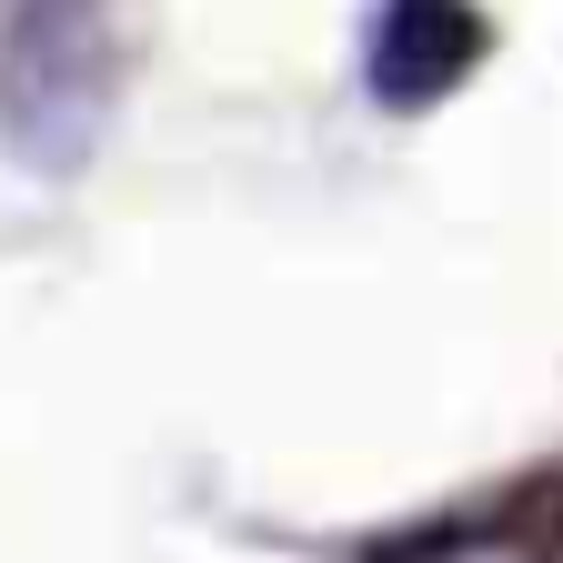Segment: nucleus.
<instances>
[{
	"mask_svg": "<svg viewBox=\"0 0 563 563\" xmlns=\"http://www.w3.org/2000/svg\"><path fill=\"white\" fill-rule=\"evenodd\" d=\"M383 563H553V553H533L523 533H433V543L383 553Z\"/></svg>",
	"mask_w": 563,
	"mask_h": 563,
	"instance_id": "obj_3",
	"label": "nucleus"
},
{
	"mask_svg": "<svg viewBox=\"0 0 563 563\" xmlns=\"http://www.w3.org/2000/svg\"><path fill=\"white\" fill-rule=\"evenodd\" d=\"M473 51H483V31L463 0H393L383 41H373V81H383V101H433L473 70Z\"/></svg>",
	"mask_w": 563,
	"mask_h": 563,
	"instance_id": "obj_2",
	"label": "nucleus"
},
{
	"mask_svg": "<svg viewBox=\"0 0 563 563\" xmlns=\"http://www.w3.org/2000/svg\"><path fill=\"white\" fill-rule=\"evenodd\" d=\"M121 111L111 0H21L0 21V141L31 172H81Z\"/></svg>",
	"mask_w": 563,
	"mask_h": 563,
	"instance_id": "obj_1",
	"label": "nucleus"
}]
</instances>
